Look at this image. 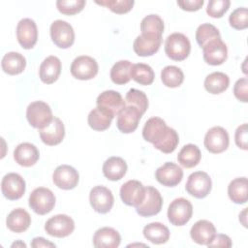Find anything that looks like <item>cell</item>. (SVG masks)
<instances>
[{
  "label": "cell",
  "mask_w": 248,
  "mask_h": 248,
  "mask_svg": "<svg viewBox=\"0 0 248 248\" xmlns=\"http://www.w3.org/2000/svg\"><path fill=\"white\" fill-rule=\"evenodd\" d=\"M191 50L189 39L182 33H172L166 39L165 52L174 61H182L188 57Z\"/></svg>",
  "instance_id": "cell-1"
},
{
  "label": "cell",
  "mask_w": 248,
  "mask_h": 248,
  "mask_svg": "<svg viewBox=\"0 0 248 248\" xmlns=\"http://www.w3.org/2000/svg\"><path fill=\"white\" fill-rule=\"evenodd\" d=\"M29 206L39 214L49 213L55 205V196L51 190L46 187H38L32 191L29 196Z\"/></svg>",
  "instance_id": "cell-2"
},
{
  "label": "cell",
  "mask_w": 248,
  "mask_h": 248,
  "mask_svg": "<svg viewBox=\"0 0 248 248\" xmlns=\"http://www.w3.org/2000/svg\"><path fill=\"white\" fill-rule=\"evenodd\" d=\"M26 118L29 124L36 129H43L47 126L53 116L50 107L43 101H35L27 107Z\"/></svg>",
  "instance_id": "cell-3"
},
{
  "label": "cell",
  "mask_w": 248,
  "mask_h": 248,
  "mask_svg": "<svg viewBox=\"0 0 248 248\" xmlns=\"http://www.w3.org/2000/svg\"><path fill=\"white\" fill-rule=\"evenodd\" d=\"M192 215L193 205L184 198H177L169 205L168 219L173 226H184L190 221Z\"/></svg>",
  "instance_id": "cell-4"
},
{
  "label": "cell",
  "mask_w": 248,
  "mask_h": 248,
  "mask_svg": "<svg viewBox=\"0 0 248 248\" xmlns=\"http://www.w3.org/2000/svg\"><path fill=\"white\" fill-rule=\"evenodd\" d=\"M211 187V178L204 171H195L191 173L185 185L188 194L197 199L205 198L210 193Z\"/></svg>",
  "instance_id": "cell-5"
},
{
  "label": "cell",
  "mask_w": 248,
  "mask_h": 248,
  "mask_svg": "<svg viewBox=\"0 0 248 248\" xmlns=\"http://www.w3.org/2000/svg\"><path fill=\"white\" fill-rule=\"evenodd\" d=\"M50 37L54 45L60 48H68L75 42V32L70 23L57 19L50 25Z\"/></svg>",
  "instance_id": "cell-6"
},
{
  "label": "cell",
  "mask_w": 248,
  "mask_h": 248,
  "mask_svg": "<svg viewBox=\"0 0 248 248\" xmlns=\"http://www.w3.org/2000/svg\"><path fill=\"white\" fill-rule=\"evenodd\" d=\"M99 66L97 61L90 56L80 55L74 59L70 71L74 78L80 80H88L98 74Z\"/></svg>",
  "instance_id": "cell-7"
},
{
  "label": "cell",
  "mask_w": 248,
  "mask_h": 248,
  "mask_svg": "<svg viewBox=\"0 0 248 248\" xmlns=\"http://www.w3.org/2000/svg\"><path fill=\"white\" fill-rule=\"evenodd\" d=\"M46 233L54 237H66L75 230L74 220L66 214H57L50 217L45 225Z\"/></svg>",
  "instance_id": "cell-8"
},
{
  "label": "cell",
  "mask_w": 248,
  "mask_h": 248,
  "mask_svg": "<svg viewBox=\"0 0 248 248\" xmlns=\"http://www.w3.org/2000/svg\"><path fill=\"white\" fill-rule=\"evenodd\" d=\"M163 205V199L160 192L152 187H145V197L143 202L136 207L137 213L142 217H150L158 214Z\"/></svg>",
  "instance_id": "cell-9"
},
{
  "label": "cell",
  "mask_w": 248,
  "mask_h": 248,
  "mask_svg": "<svg viewBox=\"0 0 248 248\" xmlns=\"http://www.w3.org/2000/svg\"><path fill=\"white\" fill-rule=\"evenodd\" d=\"M89 201L92 208L101 214L108 213L112 208L114 202L111 191L102 185L95 186L91 189Z\"/></svg>",
  "instance_id": "cell-10"
},
{
  "label": "cell",
  "mask_w": 248,
  "mask_h": 248,
  "mask_svg": "<svg viewBox=\"0 0 248 248\" xmlns=\"http://www.w3.org/2000/svg\"><path fill=\"white\" fill-rule=\"evenodd\" d=\"M204 147L211 153L218 154L224 152L230 142L228 132L220 126L210 128L204 137Z\"/></svg>",
  "instance_id": "cell-11"
},
{
  "label": "cell",
  "mask_w": 248,
  "mask_h": 248,
  "mask_svg": "<svg viewBox=\"0 0 248 248\" xmlns=\"http://www.w3.org/2000/svg\"><path fill=\"white\" fill-rule=\"evenodd\" d=\"M1 190L6 199L10 201L18 200L25 193V181L18 173H7L2 178Z\"/></svg>",
  "instance_id": "cell-12"
},
{
  "label": "cell",
  "mask_w": 248,
  "mask_h": 248,
  "mask_svg": "<svg viewBox=\"0 0 248 248\" xmlns=\"http://www.w3.org/2000/svg\"><path fill=\"white\" fill-rule=\"evenodd\" d=\"M145 197V187L138 180H128L120 188V198L122 202L129 205L137 207Z\"/></svg>",
  "instance_id": "cell-13"
},
{
  "label": "cell",
  "mask_w": 248,
  "mask_h": 248,
  "mask_svg": "<svg viewBox=\"0 0 248 248\" xmlns=\"http://www.w3.org/2000/svg\"><path fill=\"white\" fill-rule=\"evenodd\" d=\"M155 177L160 184L167 187H174L181 182L183 170L178 165L172 162H166L157 169Z\"/></svg>",
  "instance_id": "cell-14"
},
{
  "label": "cell",
  "mask_w": 248,
  "mask_h": 248,
  "mask_svg": "<svg viewBox=\"0 0 248 248\" xmlns=\"http://www.w3.org/2000/svg\"><path fill=\"white\" fill-rule=\"evenodd\" d=\"M16 38L23 48H32L38 39V29L35 21L31 18L20 19L16 26Z\"/></svg>",
  "instance_id": "cell-15"
},
{
  "label": "cell",
  "mask_w": 248,
  "mask_h": 248,
  "mask_svg": "<svg viewBox=\"0 0 248 248\" xmlns=\"http://www.w3.org/2000/svg\"><path fill=\"white\" fill-rule=\"evenodd\" d=\"M204 61L213 66L223 64L228 57V48L221 38L214 39L207 43L203 47Z\"/></svg>",
  "instance_id": "cell-16"
},
{
  "label": "cell",
  "mask_w": 248,
  "mask_h": 248,
  "mask_svg": "<svg viewBox=\"0 0 248 248\" xmlns=\"http://www.w3.org/2000/svg\"><path fill=\"white\" fill-rule=\"evenodd\" d=\"M79 175L75 168L69 165L58 166L52 174L53 183L60 189L71 190L78 183Z\"/></svg>",
  "instance_id": "cell-17"
},
{
  "label": "cell",
  "mask_w": 248,
  "mask_h": 248,
  "mask_svg": "<svg viewBox=\"0 0 248 248\" xmlns=\"http://www.w3.org/2000/svg\"><path fill=\"white\" fill-rule=\"evenodd\" d=\"M142 116V113L136 108L125 106L117 114L116 125L118 130L124 134H130L134 132Z\"/></svg>",
  "instance_id": "cell-18"
},
{
  "label": "cell",
  "mask_w": 248,
  "mask_h": 248,
  "mask_svg": "<svg viewBox=\"0 0 248 248\" xmlns=\"http://www.w3.org/2000/svg\"><path fill=\"white\" fill-rule=\"evenodd\" d=\"M168 129L169 127L162 118L154 116L145 122L142 129V137L146 141L155 145L163 140Z\"/></svg>",
  "instance_id": "cell-19"
},
{
  "label": "cell",
  "mask_w": 248,
  "mask_h": 248,
  "mask_svg": "<svg viewBox=\"0 0 248 248\" xmlns=\"http://www.w3.org/2000/svg\"><path fill=\"white\" fill-rule=\"evenodd\" d=\"M39 135L46 145H57L65 137V127L58 117H53L51 122L43 129L39 130Z\"/></svg>",
  "instance_id": "cell-20"
},
{
  "label": "cell",
  "mask_w": 248,
  "mask_h": 248,
  "mask_svg": "<svg viewBox=\"0 0 248 248\" xmlns=\"http://www.w3.org/2000/svg\"><path fill=\"white\" fill-rule=\"evenodd\" d=\"M162 43V37L140 34L133 44V49L139 56H151L155 54Z\"/></svg>",
  "instance_id": "cell-21"
},
{
  "label": "cell",
  "mask_w": 248,
  "mask_h": 248,
  "mask_svg": "<svg viewBox=\"0 0 248 248\" xmlns=\"http://www.w3.org/2000/svg\"><path fill=\"white\" fill-rule=\"evenodd\" d=\"M216 229L207 220H199L191 228L190 236L194 242L201 245H207L215 236Z\"/></svg>",
  "instance_id": "cell-22"
},
{
  "label": "cell",
  "mask_w": 248,
  "mask_h": 248,
  "mask_svg": "<svg viewBox=\"0 0 248 248\" xmlns=\"http://www.w3.org/2000/svg\"><path fill=\"white\" fill-rule=\"evenodd\" d=\"M120 242L119 232L109 227L97 230L93 235V244L96 248H116L120 245Z\"/></svg>",
  "instance_id": "cell-23"
},
{
  "label": "cell",
  "mask_w": 248,
  "mask_h": 248,
  "mask_svg": "<svg viewBox=\"0 0 248 248\" xmlns=\"http://www.w3.org/2000/svg\"><path fill=\"white\" fill-rule=\"evenodd\" d=\"M61 73V61L57 56L50 55L41 64L39 76L44 83L51 84L57 80Z\"/></svg>",
  "instance_id": "cell-24"
},
{
  "label": "cell",
  "mask_w": 248,
  "mask_h": 248,
  "mask_svg": "<svg viewBox=\"0 0 248 248\" xmlns=\"http://www.w3.org/2000/svg\"><path fill=\"white\" fill-rule=\"evenodd\" d=\"M39 156L40 153L38 148L30 142L19 143L14 151V158L16 162L19 166L26 168L35 165L39 159Z\"/></svg>",
  "instance_id": "cell-25"
},
{
  "label": "cell",
  "mask_w": 248,
  "mask_h": 248,
  "mask_svg": "<svg viewBox=\"0 0 248 248\" xmlns=\"http://www.w3.org/2000/svg\"><path fill=\"white\" fill-rule=\"evenodd\" d=\"M96 103L97 106L108 109L113 115H117L120 110L126 106L121 94L114 90H106L102 92L97 97Z\"/></svg>",
  "instance_id": "cell-26"
},
{
  "label": "cell",
  "mask_w": 248,
  "mask_h": 248,
  "mask_svg": "<svg viewBox=\"0 0 248 248\" xmlns=\"http://www.w3.org/2000/svg\"><path fill=\"white\" fill-rule=\"evenodd\" d=\"M30 224L31 217L29 213L20 207L12 210L6 219V225L8 229L16 233L25 232L29 228Z\"/></svg>",
  "instance_id": "cell-27"
},
{
  "label": "cell",
  "mask_w": 248,
  "mask_h": 248,
  "mask_svg": "<svg viewBox=\"0 0 248 248\" xmlns=\"http://www.w3.org/2000/svg\"><path fill=\"white\" fill-rule=\"evenodd\" d=\"M114 115L108 109L97 106L93 108L87 117V122L90 128L95 131H105L109 126Z\"/></svg>",
  "instance_id": "cell-28"
},
{
  "label": "cell",
  "mask_w": 248,
  "mask_h": 248,
  "mask_svg": "<svg viewBox=\"0 0 248 248\" xmlns=\"http://www.w3.org/2000/svg\"><path fill=\"white\" fill-rule=\"evenodd\" d=\"M127 171V164L121 157H109L103 165V173L111 181L120 180Z\"/></svg>",
  "instance_id": "cell-29"
},
{
  "label": "cell",
  "mask_w": 248,
  "mask_h": 248,
  "mask_svg": "<svg viewBox=\"0 0 248 248\" xmlns=\"http://www.w3.org/2000/svg\"><path fill=\"white\" fill-rule=\"evenodd\" d=\"M1 66L6 74L15 76L23 72L26 66V60L19 52L10 51L3 56Z\"/></svg>",
  "instance_id": "cell-30"
},
{
  "label": "cell",
  "mask_w": 248,
  "mask_h": 248,
  "mask_svg": "<svg viewBox=\"0 0 248 248\" xmlns=\"http://www.w3.org/2000/svg\"><path fill=\"white\" fill-rule=\"evenodd\" d=\"M144 237L154 244H164L170 238L169 229L160 222H153L147 224L143 228Z\"/></svg>",
  "instance_id": "cell-31"
},
{
  "label": "cell",
  "mask_w": 248,
  "mask_h": 248,
  "mask_svg": "<svg viewBox=\"0 0 248 248\" xmlns=\"http://www.w3.org/2000/svg\"><path fill=\"white\" fill-rule=\"evenodd\" d=\"M230 78L222 72H213L206 76L204 79V88L211 94H220L228 89Z\"/></svg>",
  "instance_id": "cell-32"
},
{
  "label": "cell",
  "mask_w": 248,
  "mask_h": 248,
  "mask_svg": "<svg viewBox=\"0 0 248 248\" xmlns=\"http://www.w3.org/2000/svg\"><path fill=\"white\" fill-rule=\"evenodd\" d=\"M247 178L237 177L232 180L228 186V195L232 202L237 204H242L247 202Z\"/></svg>",
  "instance_id": "cell-33"
},
{
  "label": "cell",
  "mask_w": 248,
  "mask_h": 248,
  "mask_svg": "<svg viewBox=\"0 0 248 248\" xmlns=\"http://www.w3.org/2000/svg\"><path fill=\"white\" fill-rule=\"evenodd\" d=\"M201 150L200 148L192 143L184 145L177 155L178 163L187 169L196 167L201 161Z\"/></svg>",
  "instance_id": "cell-34"
},
{
  "label": "cell",
  "mask_w": 248,
  "mask_h": 248,
  "mask_svg": "<svg viewBox=\"0 0 248 248\" xmlns=\"http://www.w3.org/2000/svg\"><path fill=\"white\" fill-rule=\"evenodd\" d=\"M133 64L128 60H120L116 62L110 69V78L113 83L122 85L131 79V69Z\"/></svg>",
  "instance_id": "cell-35"
},
{
  "label": "cell",
  "mask_w": 248,
  "mask_h": 248,
  "mask_svg": "<svg viewBox=\"0 0 248 248\" xmlns=\"http://www.w3.org/2000/svg\"><path fill=\"white\" fill-rule=\"evenodd\" d=\"M155 78L152 68L144 63L133 64L131 69V78L140 85H149Z\"/></svg>",
  "instance_id": "cell-36"
},
{
  "label": "cell",
  "mask_w": 248,
  "mask_h": 248,
  "mask_svg": "<svg viewBox=\"0 0 248 248\" xmlns=\"http://www.w3.org/2000/svg\"><path fill=\"white\" fill-rule=\"evenodd\" d=\"M141 34L162 37L164 32V21L158 15H148L140 22Z\"/></svg>",
  "instance_id": "cell-37"
},
{
  "label": "cell",
  "mask_w": 248,
  "mask_h": 248,
  "mask_svg": "<svg viewBox=\"0 0 248 248\" xmlns=\"http://www.w3.org/2000/svg\"><path fill=\"white\" fill-rule=\"evenodd\" d=\"M161 80L167 87L175 88L182 84L184 74L182 70L176 66H166L161 72Z\"/></svg>",
  "instance_id": "cell-38"
},
{
  "label": "cell",
  "mask_w": 248,
  "mask_h": 248,
  "mask_svg": "<svg viewBox=\"0 0 248 248\" xmlns=\"http://www.w3.org/2000/svg\"><path fill=\"white\" fill-rule=\"evenodd\" d=\"M125 105L138 108L143 114L148 108V99L143 91L132 88L126 94Z\"/></svg>",
  "instance_id": "cell-39"
},
{
  "label": "cell",
  "mask_w": 248,
  "mask_h": 248,
  "mask_svg": "<svg viewBox=\"0 0 248 248\" xmlns=\"http://www.w3.org/2000/svg\"><path fill=\"white\" fill-rule=\"evenodd\" d=\"M221 38L219 30L210 23H203L197 28L196 40L201 47H203L210 41Z\"/></svg>",
  "instance_id": "cell-40"
},
{
  "label": "cell",
  "mask_w": 248,
  "mask_h": 248,
  "mask_svg": "<svg viewBox=\"0 0 248 248\" xmlns=\"http://www.w3.org/2000/svg\"><path fill=\"white\" fill-rule=\"evenodd\" d=\"M178 143H179L178 134L176 133V131L174 129L169 127L166 136L163 138V140L160 142L155 144L154 147L156 149L162 151L163 153L169 154V153L173 152L176 149Z\"/></svg>",
  "instance_id": "cell-41"
},
{
  "label": "cell",
  "mask_w": 248,
  "mask_h": 248,
  "mask_svg": "<svg viewBox=\"0 0 248 248\" xmlns=\"http://www.w3.org/2000/svg\"><path fill=\"white\" fill-rule=\"evenodd\" d=\"M96 4L108 8L111 12L122 15L130 12L135 4L134 0H102L95 1Z\"/></svg>",
  "instance_id": "cell-42"
},
{
  "label": "cell",
  "mask_w": 248,
  "mask_h": 248,
  "mask_svg": "<svg viewBox=\"0 0 248 248\" xmlns=\"http://www.w3.org/2000/svg\"><path fill=\"white\" fill-rule=\"evenodd\" d=\"M86 2L84 0H58L56 1L57 10L67 16H73L82 11Z\"/></svg>",
  "instance_id": "cell-43"
},
{
  "label": "cell",
  "mask_w": 248,
  "mask_h": 248,
  "mask_svg": "<svg viewBox=\"0 0 248 248\" xmlns=\"http://www.w3.org/2000/svg\"><path fill=\"white\" fill-rule=\"evenodd\" d=\"M230 25L236 30H243L248 27V10L245 7L235 9L229 16Z\"/></svg>",
  "instance_id": "cell-44"
},
{
  "label": "cell",
  "mask_w": 248,
  "mask_h": 248,
  "mask_svg": "<svg viewBox=\"0 0 248 248\" xmlns=\"http://www.w3.org/2000/svg\"><path fill=\"white\" fill-rule=\"evenodd\" d=\"M230 5L229 0H210L207 4L206 13L211 17L220 18L229 10Z\"/></svg>",
  "instance_id": "cell-45"
},
{
  "label": "cell",
  "mask_w": 248,
  "mask_h": 248,
  "mask_svg": "<svg viewBox=\"0 0 248 248\" xmlns=\"http://www.w3.org/2000/svg\"><path fill=\"white\" fill-rule=\"evenodd\" d=\"M233 94L235 98L243 103L248 102V79L242 78L236 80L233 86Z\"/></svg>",
  "instance_id": "cell-46"
},
{
  "label": "cell",
  "mask_w": 248,
  "mask_h": 248,
  "mask_svg": "<svg viewBox=\"0 0 248 248\" xmlns=\"http://www.w3.org/2000/svg\"><path fill=\"white\" fill-rule=\"evenodd\" d=\"M234 140L236 145L243 149L247 150V140H248V129H247V124L244 123L240 126L237 127L235 130V135H234Z\"/></svg>",
  "instance_id": "cell-47"
},
{
  "label": "cell",
  "mask_w": 248,
  "mask_h": 248,
  "mask_svg": "<svg viewBox=\"0 0 248 248\" xmlns=\"http://www.w3.org/2000/svg\"><path fill=\"white\" fill-rule=\"evenodd\" d=\"M204 1L203 0H179L177 1V5L184 11L194 12L200 10Z\"/></svg>",
  "instance_id": "cell-48"
},
{
  "label": "cell",
  "mask_w": 248,
  "mask_h": 248,
  "mask_svg": "<svg viewBox=\"0 0 248 248\" xmlns=\"http://www.w3.org/2000/svg\"><path fill=\"white\" fill-rule=\"evenodd\" d=\"M208 247H225L229 248L232 246V240L231 238L223 233L215 234L213 239L207 244Z\"/></svg>",
  "instance_id": "cell-49"
},
{
  "label": "cell",
  "mask_w": 248,
  "mask_h": 248,
  "mask_svg": "<svg viewBox=\"0 0 248 248\" xmlns=\"http://www.w3.org/2000/svg\"><path fill=\"white\" fill-rule=\"evenodd\" d=\"M31 246L33 248H41V247H55L56 245L44 237H35L32 239Z\"/></svg>",
  "instance_id": "cell-50"
},
{
  "label": "cell",
  "mask_w": 248,
  "mask_h": 248,
  "mask_svg": "<svg viewBox=\"0 0 248 248\" xmlns=\"http://www.w3.org/2000/svg\"><path fill=\"white\" fill-rule=\"evenodd\" d=\"M22 246V247H26V245H25V243H23V242H21V241H17V242H15V243H13L12 244V247H16V246Z\"/></svg>",
  "instance_id": "cell-51"
}]
</instances>
